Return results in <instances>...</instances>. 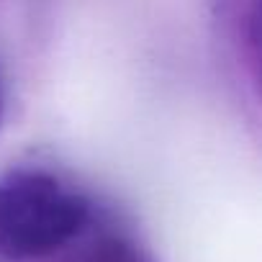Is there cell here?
Segmentation results:
<instances>
[{
	"label": "cell",
	"mask_w": 262,
	"mask_h": 262,
	"mask_svg": "<svg viewBox=\"0 0 262 262\" xmlns=\"http://www.w3.org/2000/svg\"><path fill=\"white\" fill-rule=\"evenodd\" d=\"M6 116V93H3V80H0V123H3Z\"/></svg>",
	"instance_id": "obj_2"
},
{
	"label": "cell",
	"mask_w": 262,
	"mask_h": 262,
	"mask_svg": "<svg viewBox=\"0 0 262 262\" xmlns=\"http://www.w3.org/2000/svg\"><path fill=\"white\" fill-rule=\"evenodd\" d=\"M93 221L90 201L39 167L0 178V259L36 262L75 244Z\"/></svg>",
	"instance_id": "obj_1"
}]
</instances>
